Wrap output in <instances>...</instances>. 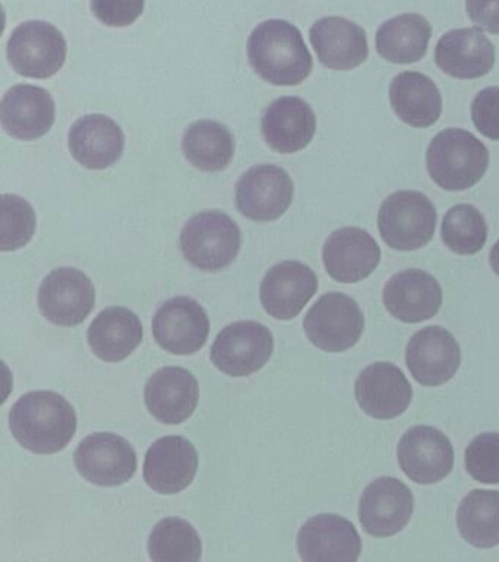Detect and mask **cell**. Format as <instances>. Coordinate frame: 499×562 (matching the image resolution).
Segmentation results:
<instances>
[{"label": "cell", "mask_w": 499, "mask_h": 562, "mask_svg": "<svg viewBox=\"0 0 499 562\" xmlns=\"http://www.w3.org/2000/svg\"><path fill=\"white\" fill-rule=\"evenodd\" d=\"M432 25L419 13H402L376 31V52L389 64L411 65L427 55Z\"/></svg>", "instance_id": "30"}, {"label": "cell", "mask_w": 499, "mask_h": 562, "mask_svg": "<svg viewBox=\"0 0 499 562\" xmlns=\"http://www.w3.org/2000/svg\"><path fill=\"white\" fill-rule=\"evenodd\" d=\"M297 551L306 562H354L361 557L362 540L348 518L319 514L302 526Z\"/></svg>", "instance_id": "16"}, {"label": "cell", "mask_w": 499, "mask_h": 562, "mask_svg": "<svg viewBox=\"0 0 499 562\" xmlns=\"http://www.w3.org/2000/svg\"><path fill=\"white\" fill-rule=\"evenodd\" d=\"M248 59L257 75L279 87L300 86L314 69L299 29L284 20L264 21L253 29Z\"/></svg>", "instance_id": "1"}, {"label": "cell", "mask_w": 499, "mask_h": 562, "mask_svg": "<svg viewBox=\"0 0 499 562\" xmlns=\"http://www.w3.org/2000/svg\"><path fill=\"white\" fill-rule=\"evenodd\" d=\"M466 11L477 29L499 34V0H466Z\"/></svg>", "instance_id": "39"}, {"label": "cell", "mask_w": 499, "mask_h": 562, "mask_svg": "<svg viewBox=\"0 0 499 562\" xmlns=\"http://www.w3.org/2000/svg\"><path fill=\"white\" fill-rule=\"evenodd\" d=\"M68 147L86 169L104 170L115 165L124 154V131L104 114H86L69 131Z\"/></svg>", "instance_id": "24"}, {"label": "cell", "mask_w": 499, "mask_h": 562, "mask_svg": "<svg viewBox=\"0 0 499 562\" xmlns=\"http://www.w3.org/2000/svg\"><path fill=\"white\" fill-rule=\"evenodd\" d=\"M0 202H2L0 249L8 252V250L23 248L33 239L36 232V213L24 198L12 195V193L2 195Z\"/></svg>", "instance_id": "35"}, {"label": "cell", "mask_w": 499, "mask_h": 562, "mask_svg": "<svg viewBox=\"0 0 499 562\" xmlns=\"http://www.w3.org/2000/svg\"><path fill=\"white\" fill-rule=\"evenodd\" d=\"M427 167L433 182L444 191H466L484 178L489 151L470 132L449 127L429 144Z\"/></svg>", "instance_id": "3"}, {"label": "cell", "mask_w": 499, "mask_h": 562, "mask_svg": "<svg viewBox=\"0 0 499 562\" xmlns=\"http://www.w3.org/2000/svg\"><path fill=\"white\" fill-rule=\"evenodd\" d=\"M309 341L328 353H341L356 346L365 329L361 306L348 294L332 292L319 297L305 316Z\"/></svg>", "instance_id": "7"}, {"label": "cell", "mask_w": 499, "mask_h": 562, "mask_svg": "<svg viewBox=\"0 0 499 562\" xmlns=\"http://www.w3.org/2000/svg\"><path fill=\"white\" fill-rule=\"evenodd\" d=\"M207 312L191 297H174L165 302L152 319V334L169 353L188 356L203 349L207 342Z\"/></svg>", "instance_id": "15"}, {"label": "cell", "mask_w": 499, "mask_h": 562, "mask_svg": "<svg viewBox=\"0 0 499 562\" xmlns=\"http://www.w3.org/2000/svg\"><path fill=\"white\" fill-rule=\"evenodd\" d=\"M182 149L186 160L199 170L220 171L230 165L235 138L222 123L199 121L183 134Z\"/></svg>", "instance_id": "31"}, {"label": "cell", "mask_w": 499, "mask_h": 562, "mask_svg": "<svg viewBox=\"0 0 499 562\" xmlns=\"http://www.w3.org/2000/svg\"><path fill=\"white\" fill-rule=\"evenodd\" d=\"M94 305V284L77 268L64 267L52 271L38 290L42 314L63 327L84 323Z\"/></svg>", "instance_id": "12"}, {"label": "cell", "mask_w": 499, "mask_h": 562, "mask_svg": "<svg viewBox=\"0 0 499 562\" xmlns=\"http://www.w3.org/2000/svg\"><path fill=\"white\" fill-rule=\"evenodd\" d=\"M472 121L486 138L499 140V87H488L472 103Z\"/></svg>", "instance_id": "38"}, {"label": "cell", "mask_w": 499, "mask_h": 562, "mask_svg": "<svg viewBox=\"0 0 499 562\" xmlns=\"http://www.w3.org/2000/svg\"><path fill=\"white\" fill-rule=\"evenodd\" d=\"M322 261L332 280L358 283L378 267L381 248L363 228L343 227L328 236L322 248Z\"/></svg>", "instance_id": "18"}, {"label": "cell", "mask_w": 499, "mask_h": 562, "mask_svg": "<svg viewBox=\"0 0 499 562\" xmlns=\"http://www.w3.org/2000/svg\"><path fill=\"white\" fill-rule=\"evenodd\" d=\"M397 457L406 476L419 485L440 482L454 468L453 443L433 426L407 429L398 442Z\"/></svg>", "instance_id": "10"}, {"label": "cell", "mask_w": 499, "mask_h": 562, "mask_svg": "<svg viewBox=\"0 0 499 562\" xmlns=\"http://www.w3.org/2000/svg\"><path fill=\"white\" fill-rule=\"evenodd\" d=\"M438 68L457 79H477L495 65V46L480 29H457L445 33L436 43Z\"/></svg>", "instance_id": "27"}, {"label": "cell", "mask_w": 499, "mask_h": 562, "mask_svg": "<svg viewBox=\"0 0 499 562\" xmlns=\"http://www.w3.org/2000/svg\"><path fill=\"white\" fill-rule=\"evenodd\" d=\"M383 299L394 318L406 324H418L433 318L440 312L442 289L429 272L409 268L387 281Z\"/></svg>", "instance_id": "21"}, {"label": "cell", "mask_w": 499, "mask_h": 562, "mask_svg": "<svg viewBox=\"0 0 499 562\" xmlns=\"http://www.w3.org/2000/svg\"><path fill=\"white\" fill-rule=\"evenodd\" d=\"M242 236L238 224L222 211H204L183 227V257L203 271H220L238 257Z\"/></svg>", "instance_id": "5"}, {"label": "cell", "mask_w": 499, "mask_h": 562, "mask_svg": "<svg viewBox=\"0 0 499 562\" xmlns=\"http://www.w3.org/2000/svg\"><path fill=\"white\" fill-rule=\"evenodd\" d=\"M489 263L495 274L499 277V240L494 245V248L490 249Z\"/></svg>", "instance_id": "40"}, {"label": "cell", "mask_w": 499, "mask_h": 562, "mask_svg": "<svg viewBox=\"0 0 499 562\" xmlns=\"http://www.w3.org/2000/svg\"><path fill=\"white\" fill-rule=\"evenodd\" d=\"M317 134V116L299 97H282L265 109L262 135L270 148L280 154L302 151Z\"/></svg>", "instance_id": "26"}, {"label": "cell", "mask_w": 499, "mask_h": 562, "mask_svg": "<svg viewBox=\"0 0 499 562\" xmlns=\"http://www.w3.org/2000/svg\"><path fill=\"white\" fill-rule=\"evenodd\" d=\"M78 472L100 486H120L137 472V452L125 438L98 432L82 439L76 454Z\"/></svg>", "instance_id": "11"}, {"label": "cell", "mask_w": 499, "mask_h": 562, "mask_svg": "<svg viewBox=\"0 0 499 562\" xmlns=\"http://www.w3.org/2000/svg\"><path fill=\"white\" fill-rule=\"evenodd\" d=\"M295 184L287 171L274 165L251 167L236 184V205L253 222H273L292 205Z\"/></svg>", "instance_id": "9"}, {"label": "cell", "mask_w": 499, "mask_h": 562, "mask_svg": "<svg viewBox=\"0 0 499 562\" xmlns=\"http://www.w3.org/2000/svg\"><path fill=\"white\" fill-rule=\"evenodd\" d=\"M199 472V452L183 437L157 439L144 461V479L152 491L163 495L186 490Z\"/></svg>", "instance_id": "20"}, {"label": "cell", "mask_w": 499, "mask_h": 562, "mask_svg": "<svg viewBox=\"0 0 499 562\" xmlns=\"http://www.w3.org/2000/svg\"><path fill=\"white\" fill-rule=\"evenodd\" d=\"M467 473L486 485L499 483V434L486 432L468 443L466 454Z\"/></svg>", "instance_id": "36"}, {"label": "cell", "mask_w": 499, "mask_h": 562, "mask_svg": "<svg viewBox=\"0 0 499 562\" xmlns=\"http://www.w3.org/2000/svg\"><path fill=\"white\" fill-rule=\"evenodd\" d=\"M389 103L402 122L413 127H429L440 121L442 95L427 75L406 70L389 83Z\"/></svg>", "instance_id": "28"}, {"label": "cell", "mask_w": 499, "mask_h": 562, "mask_svg": "<svg viewBox=\"0 0 499 562\" xmlns=\"http://www.w3.org/2000/svg\"><path fill=\"white\" fill-rule=\"evenodd\" d=\"M413 504L409 486L396 477H379L363 491L359 520L367 535L389 538L409 525Z\"/></svg>", "instance_id": "14"}, {"label": "cell", "mask_w": 499, "mask_h": 562, "mask_svg": "<svg viewBox=\"0 0 499 562\" xmlns=\"http://www.w3.org/2000/svg\"><path fill=\"white\" fill-rule=\"evenodd\" d=\"M146 0H91L90 9L102 24L113 29L133 25L143 15Z\"/></svg>", "instance_id": "37"}, {"label": "cell", "mask_w": 499, "mask_h": 562, "mask_svg": "<svg viewBox=\"0 0 499 562\" xmlns=\"http://www.w3.org/2000/svg\"><path fill=\"white\" fill-rule=\"evenodd\" d=\"M457 527L472 547L488 549L499 544V492L475 490L457 509Z\"/></svg>", "instance_id": "32"}, {"label": "cell", "mask_w": 499, "mask_h": 562, "mask_svg": "<svg viewBox=\"0 0 499 562\" xmlns=\"http://www.w3.org/2000/svg\"><path fill=\"white\" fill-rule=\"evenodd\" d=\"M10 426L16 441L36 454H55L71 442L77 415L71 403L54 391H33L12 406Z\"/></svg>", "instance_id": "2"}, {"label": "cell", "mask_w": 499, "mask_h": 562, "mask_svg": "<svg viewBox=\"0 0 499 562\" xmlns=\"http://www.w3.org/2000/svg\"><path fill=\"white\" fill-rule=\"evenodd\" d=\"M309 40L319 61L332 70H352L370 56L366 31L343 16H327L315 22Z\"/></svg>", "instance_id": "23"}, {"label": "cell", "mask_w": 499, "mask_h": 562, "mask_svg": "<svg viewBox=\"0 0 499 562\" xmlns=\"http://www.w3.org/2000/svg\"><path fill=\"white\" fill-rule=\"evenodd\" d=\"M56 105L45 88L20 83L10 88L0 103V122L8 135L34 140L54 126Z\"/></svg>", "instance_id": "22"}, {"label": "cell", "mask_w": 499, "mask_h": 562, "mask_svg": "<svg viewBox=\"0 0 499 562\" xmlns=\"http://www.w3.org/2000/svg\"><path fill=\"white\" fill-rule=\"evenodd\" d=\"M406 363L420 385L440 386L457 373L462 350L449 329L431 325L413 334L407 342Z\"/></svg>", "instance_id": "13"}, {"label": "cell", "mask_w": 499, "mask_h": 562, "mask_svg": "<svg viewBox=\"0 0 499 562\" xmlns=\"http://www.w3.org/2000/svg\"><path fill=\"white\" fill-rule=\"evenodd\" d=\"M441 236L451 252L470 257L484 249L488 240V223L476 206L457 204L442 218Z\"/></svg>", "instance_id": "34"}, {"label": "cell", "mask_w": 499, "mask_h": 562, "mask_svg": "<svg viewBox=\"0 0 499 562\" xmlns=\"http://www.w3.org/2000/svg\"><path fill=\"white\" fill-rule=\"evenodd\" d=\"M148 551L156 562H196L200 561L203 544L191 522L169 517L157 522L152 529Z\"/></svg>", "instance_id": "33"}, {"label": "cell", "mask_w": 499, "mask_h": 562, "mask_svg": "<svg viewBox=\"0 0 499 562\" xmlns=\"http://www.w3.org/2000/svg\"><path fill=\"white\" fill-rule=\"evenodd\" d=\"M273 350V334L265 325L239 321L218 333L212 347V360L227 375L242 378L264 368Z\"/></svg>", "instance_id": "8"}, {"label": "cell", "mask_w": 499, "mask_h": 562, "mask_svg": "<svg viewBox=\"0 0 499 562\" xmlns=\"http://www.w3.org/2000/svg\"><path fill=\"white\" fill-rule=\"evenodd\" d=\"M435 228V205L422 192L398 191L381 205L378 231L392 249L411 252L423 248L433 239Z\"/></svg>", "instance_id": "4"}, {"label": "cell", "mask_w": 499, "mask_h": 562, "mask_svg": "<svg viewBox=\"0 0 499 562\" xmlns=\"http://www.w3.org/2000/svg\"><path fill=\"white\" fill-rule=\"evenodd\" d=\"M141 321L133 311L122 306L100 312L89 328V345L104 362H121L141 345Z\"/></svg>", "instance_id": "29"}, {"label": "cell", "mask_w": 499, "mask_h": 562, "mask_svg": "<svg viewBox=\"0 0 499 562\" xmlns=\"http://www.w3.org/2000/svg\"><path fill=\"white\" fill-rule=\"evenodd\" d=\"M67 40L46 21H27L16 26L8 40L7 55L21 77L47 79L58 74L67 60Z\"/></svg>", "instance_id": "6"}, {"label": "cell", "mask_w": 499, "mask_h": 562, "mask_svg": "<svg viewBox=\"0 0 499 562\" xmlns=\"http://www.w3.org/2000/svg\"><path fill=\"white\" fill-rule=\"evenodd\" d=\"M354 394L367 416L389 420L409 408L413 390L396 364L375 362L359 373Z\"/></svg>", "instance_id": "17"}, {"label": "cell", "mask_w": 499, "mask_h": 562, "mask_svg": "<svg viewBox=\"0 0 499 562\" xmlns=\"http://www.w3.org/2000/svg\"><path fill=\"white\" fill-rule=\"evenodd\" d=\"M200 385L188 369L166 367L152 373L146 385L148 412L166 425H179L194 415Z\"/></svg>", "instance_id": "25"}, {"label": "cell", "mask_w": 499, "mask_h": 562, "mask_svg": "<svg viewBox=\"0 0 499 562\" xmlns=\"http://www.w3.org/2000/svg\"><path fill=\"white\" fill-rule=\"evenodd\" d=\"M318 290L313 268L299 261L277 263L266 272L260 297L266 314L275 319L296 318Z\"/></svg>", "instance_id": "19"}]
</instances>
